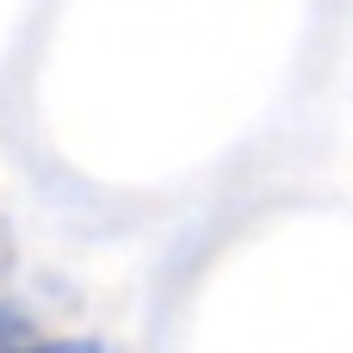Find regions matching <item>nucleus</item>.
Listing matches in <instances>:
<instances>
[{
	"instance_id": "f257e3e1",
	"label": "nucleus",
	"mask_w": 353,
	"mask_h": 353,
	"mask_svg": "<svg viewBox=\"0 0 353 353\" xmlns=\"http://www.w3.org/2000/svg\"><path fill=\"white\" fill-rule=\"evenodd\" d=\"M31 347H37V341H31L12 316H0V353H31Z\"/></svg>"
},
{
	"instance_id": "f03ea898",
	"label": "nucleus",
	"mask_w": 353,
	"mask_h": 353,
	"mask_svg": "<svg viewBox=\"0 0 353 353\" xmlns=\"http://www.w3.org/2000/svg\"><path fill=\"white\" fill-rule=\"evenodd\" d=\"M31 353H99V347H87V341H62V347H50V341H37Z\"/></svg>"
}]
</instances>
